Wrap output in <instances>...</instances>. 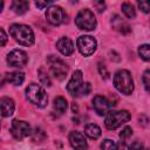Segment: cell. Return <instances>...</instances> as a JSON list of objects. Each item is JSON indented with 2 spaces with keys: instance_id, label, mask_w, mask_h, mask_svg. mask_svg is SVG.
Segmentation results:
<instances>
[{
  "instance_id": "83f0119b",
  "label": "cell",
  "mask_w": 150,
  "mask_h": 150,
  "mask_svg": "<svg viewBox=\"0 0 150 150\" xmlns=\"http://www.w3.org/2000/svg\"><path fill=\"white\" fill-rule=\"evenodd\" d=\"M131 135H132V129H131L130 127H124V128L121 130V132H120V137L122 138V141L129 138Z\"/></svg>"
},
{
  "instance_id": "ac0fdd59",
  "label": "cell",
  "mask_w": 150,
  "mask_h": 150,
  "mask_svg": "<svg viewBox=\"0 0 150 150\" xmlns=\"http://www.w3.org/2000/svg\"><path fill=\"white\" fill-rule=\"evenodd\" d=\"M6 79L9 83L14 86H20L25 80V74L22 71H13V73L6 74Z\"/></svg>"
},
{
  "instance_id": "3957f363",
  "label": "cell",
  "mask_w": 150,
  "mask_h": 150,
  "mask_svg": "<svg viewBox=\"0 0 150 150\" xmlns=\"http://www.w3.org/2000/svg\"><path fill=\"white\" fill-rule=\"evenodd\" d=\"M26 97L30 103L34 105H38L40 108H43L48 103V96L42 87H40L36 83H29L26 88Z\"/></svg>"
},
{
  "instance_id": "4316f807",
  "label": "cell",
  "mask_w": 150,
  "mask_h": 150,
  "mask_svg": "<svg viewBox=\"0 0 150 150\" xmlns=\"http://www.w3.org/2000/svg\"><path fill=\"white\" fill-rule=\"evenodd\" d=\"M137 5L143 13H150V1L149 0H141L137 2Z\"/></svg>"
},
{
  "instance_id": "836d02e7",
  "label": "cell",
  "mask_w": 150,
  "mask_h": 150,
  "mask_svg": "<svg viewBox=\"0 0 150 150\" xmlns=\"http://www.w3.org/2000/svg\"><path fill=\"white\" fill-rule=\"evenodd\" d=\"M50 4H52V1H36V2H35L36 7L40 8V9H42V8L47 7V6H49Z\"/></svg>"
},
{
  "instance_id": "d6986e66",
  "label": "cell",
  "mask_w": 150,
  "mask_h": 150,
  "mask_svg": "<svg viewBox=\"0 0 150 150\" xmlns=\"http://www.w3.org/2000/svg\"><path fill=\"white\" fill-rule=\"evenodd\" d=\"M29 8V2L26 0H15L12 2V9L16 14H23L28 11Z\"/></svg>"
},
{
  "instance_id": "cb8c5ba5",
  "label": "cell",
  "mask_w": 150,
  "mask_h": 150,
  "mask_svg": "<svg viewBox=\"0 0 150 150\" xmlns=\"http://www.w3.org/2000/svg\"><path fill=\"white\" fill-rule=\"evenodd\" d=\"M38 75H39V79H40V82H41V83H43L45 86H48V87L52 84L48 74H47V71H45L43 68H40V69L38 70Z\"/></svg>"
},
{
  "instance_id": "277c9868",
  "label": "cell",
  "mask_w": 150,
  "mask_h": 150,
  "mask_svg": "<svg viewBox=\"0 0 150 150\" xmlns=\"http://www.w3.org/2000/svg\"><path fill=\"white\" fill-rule=\"evenodd\" d=\"M130 118L131 115L128 110H111L108 111V114L105 115L104 124L109 130H114L121 127L122 124L127 123Z\"/></svg>"
},
{
  "instance_id": "52a82bcc",
  "label": "cell",
  "mask_w": 150,
  "mask_h": 150,
  "mask_svg": "<svg viewBox=\"0 0 150 150\" xmlns=\"http://www.w3.org/2000/svg\"><path fill=\"white\" fill-rule=\"evenodd\" d=\"M9 130H11L12 136L15 139H18V141L23 139L25 137L32 135V132H33L30 125L27 122L21 121V120H14V121H12Z\"/></svg>"
},
{
  "instance_id": "8992f818",
  "label": "cell",
  "mask_w": 150,
  "mask_h": 150,
  "mask_svg": "<svg viewBox=\"0 0 150 150\" xmlns=\"http://www.w3.org/2000/svg\"><path fill=\"white\" fill-rule=\"evenodd\" d=\"M47 62L49 64L50 73L53 74V76L56 80L62 81L63 79H66V76L68 74V66L61 59H59L54 55H49L47 57Z\"/></svg>"
},
{
  "instance_id": "1f68e13d",
  "label": "cell",
  "mask_w": 150,
  "mask_h": 150,
  "mask_svg": "<svg viewBox=\"0 0 150 150\" xmlns=\"http://www.w3.org/2000/svg\"><path fill=\"white\" fill-rule=\"evenodd\" d=\"M6 41H7V35L4 30V28L0 29V45L1 46H5L6 45Z\"/></svg>"
},
{
  "instance_id": "603a6c76",
  "label": "cell",
  "mask_w": 150,
  "mask_h": 150,
  "mask_svg": "<svg viewBox=\"0 0 150 150\" xmlns=\"http://www.w3.org/2000/svg\"><path fill=\"white\" fill-rule=\"evenodd\" d=\"M46 138V134L42 129L40 128H36L33 132H32V139L35 142V143H41L43 139Z\"/></svg>"
},
{
  "instance_id": "2e32d148",
  "label": "cell",
  "mask_w": 150,
  "mask_h": 150,
  "mask_svg": "<svg viewBox=\"0 0 150 150\" xmlns=\"http://www.w3.org/2000/svg\"><path fill=\"white\" fill-rule=\"evenodd\" d=\"M111 26L112 28H115L116 30L121 32L122 34H128L130 33V27L129 25L118 15H114L111 16Z\"/></svg>"
},
{
  "instance_id": "e0dca14e",
  "label": "cell",
  "mask_w": 150,
  "mask_h": 150,
  "mask_svg": "<svg viewBox=\"0 0 150 150\" xmlns=\"http://www.w3.org/2000/svg\"><path fill=\"white\" fill-rule=\"evenodd\" d=\"M84 134L89 137V138H93V139H96L101 136V128L97 125V124H94V123H89L84 127Z\"/></svg>"
},
{
  "instance_id": "9c48e42d",
  "label": "cell",
  "mask_w": 150,
  "mask_h": 150,
  "mask_svg": "<svg viewBox=\"0 0 150 150\" xmlns=\"http://www.w3.org/2000/svg\"><path fill=\"white\" fill-rule=\"evenodd\" d=\"M83 76L81 70H75L67 84V90L71 96H79L81 95L82 88H83Z\"/></svg>"
},
{
  "instance_id": "484cf974",
  "label": "cell",
  "mask_w": 150,
  "mask_h": 150,
  "mask_svg": "<svg viewBox=\"0 0 150 150\" xmlns=\"http://www.w3.org/2000/svg\"><path fill=\"white\" fill-rule=\"evenodd\" d=\"M143 84H144V88L148 93H150V69H146L144 73H143Z\"/></svg>"
},
{
  "instance_id": "7c38bea8",
  "label": "cell",
  "mask_w": 150,
  "mask_h": 150,
  "mask_svg": "<svg viewBox=\"0 0 150 150\" xmlns=\"http://www.w3.org/2000/svg\"><path fill=\"white\" fill-rule=\"evenodd\" d=\"M69 143L75 150H86L88 148V143H87L84 136L79 131H70Z\"/></svg>"
},
{
  "instance_id": "7a4b0ae2",
  "label": "cell",
  "mask_w": 150,
  "mask_h": 150,
  "mask_svg": "<svg viewBox=\"0 0 150 150\" xmlns=\"http://www.w3.org/2000/svg\"><path fill=\"white\" fill-rule=\"evenodd\" d=\"M114 86L120 93L124 95H130L134 90V81L130 71L125 69L116 71L114 75Z\"/></svg>"
},
{
  "instance_id": "f546056e",
  "label": "cell",
  "mask_w": 150,
  "mask_h": 150,
  "mask_svg": "<svg viewBox=\"0 0 150 150\" xmlns=\"http://www.w3.org/2000/svg\"><path fill=\"white\" fill-rule=\"evenodd\" d=\"M98 71H100V74H101V76L102 77H104V79H108V75H109V73H108V70H107V68H105V66L103 64V63H98Z\"/></svg>"
},
{
  "instance_id": "d590c367",
  "label": "cell",
  "mask_w": 150,
  "mask_h": 150,
  "mask_svg": "<svg viewBox=\"0 0 150 150\" xmlns=\"http://www.w3.org/2000/svg\"><path fill=\"white\" fill-rule=\"evenodd\" d=\"M71 109H73V111H74V112H77V105H76L75 103H73V104H71Z\"/></svg>"
},
{
  "instance_id": "5bb4252c",
  "label": "cell",
  "mask_w": 150,
  "mask_h": 150,
  "mask_svg": "<svg viewBox=\"0 0 150 150\" xmlns=\"http://www.w3.org/2000/svg\"><path fill=\"white\" fill-rule=\"evenodd\" d=\"M56 48L64 56H69V55H71L74 53V45H73L71 40L69 38H67V36H62V38H60L57 40Z\"/></svg>"
},
{
  "instance_id": "4fadbf2b",
  "label": "cell",
  "mask_w": 150,
  "mask_h": 150,
  "mask_svg": "<svg viewBox=\"0 0 150 150\" xmlns=\"http://www.w3.org/2000/svg\"><path fill=\"white\" fill-rule=\"evenodd\" d=\"M93 107L95 109V111L100 115V116H103V115H107L108 114V110H109V102L105 97L101 96V95H96L94 96L93 98Z\"/></svg>"
},
{
  "instance_id": "e575fe53",
  "label": "cell",
  "mask_w": 150,
  "mask_h": 150,
  "mask_svg": "<svg viewBox=\"0 0 150 150\" xmlns=\"http://www.w3.org/2000/svg\"><path fill=\"white\" fill-rule=\"evenodd\" d=\"M117 150H130V148L125 144V142L120 141L118 144H117Z\"/></svg>"
},
{
  "instance_id": "8d00e7d4",
  "label": "cell",
  "mask_w": 150,
  "mask_h": 150,
  "mask_svg": "<svg viewBox=\"0 0 150 150\" xmlns=\"http://www.w3.org/2000/svg\"><path fill=\"white\" fill-rule=\"evenodd\" d=\"M148 150H150V148H149V149H148Z\"/></svg>"
},
{
  "instance_id": "6da1fadb",
  "label": "cell",
  "mask_w": 150,
  "mask_h": 150,
  "mask_svg": "<svg viewBox=\"0 0 150 150\" xmlns=\"http://www.w3.org/2000/svg\"><path fill=\"white\" fill-rule=\"evenodd\" d=\"M11 36L22 46H32L34 43V33L30 27L21 23H14L9 27Z\"/></svg>"
},
{
  "instance_id": "5b68a950",
  "label": "cell",
  "mask_w": 150,
  "mask_h": 150,
  "mask_svg": "<svg viewBox=\"0 0 150 150\" xmlns=\"http://www.w3.org/2000/svg\"><path fill=\"white\" fill-rule=\"evenodd\" d=\"M75 25L77 26V28L82 29V30H93L96 27V19L94 13L88 9H81L76 18H75Z\"/></svg>"
},
{
  "instance_id": "30bf717a",
  "label": "cell",
  "mask_w": 150,
  "mask_h": 150,
  "mask_svg": "<svg viewBox=\"0 0 150 150\" xmlns=\"http://www.w3.org/2000/svg\"><path fill=\"white\" fill-rule=\"evenodd\" d=\"M27 62H28L27 53L23 52L22 49H13L7 55V63L11 67L22 68V67H25L27 64Z\"/></svg>"
},
{
  "instance_id": "8fae6325",
  "label": "cell",
  "mask_w": 150,
  "mask_h": 150,
  "mask_svg": "<svg viewBox=\"0 0 150 150\" xmlns=\"http://www.w3.org/2000/svg\"><path fill=\"white\" fill-rule=\"evenodd\" d=\"M46 19L49 23L59 26L64 21V12L60 6H49L46 11Z\"/></svg>"
},
{
  "instance_id": "7402d4cb",
  "label": "cell",
  "mask_w": 150,
  "mask_h": 150,
  "mask_svg": "<svg viewBox=\"0 0 150 150\" xmlns=\"http://www.w3.org/2000/svg\"><path fill=\"white\" fill-rule=\"evenodd\" d=\"M138 55L144 61H150V45H142L138 48Z\"/></svg>"
},
{
  "instance_id": "ba28073f",
  "label": "cell",
  "mask_w": 150,
  "mask_h": 150,
  "mask_svg": "<svg viewBox=\"0 0 150 150\" xmlns=\"http://www.w3.org/2000/svg\"><path fill=\"white\" fill-rule=\"evenodd\" d=\"M76 45H77V48H79L80 53L84 56L91 55L96 50V47H97L96 40L93 36H89V35H81L77 39Z\"/></svg>"
},
{
  "instance_id": "9a60e30c",
  "label": "cell",
  "mask_w": 150,
  "mask_h": 150,
  "mask_svg": "<svg viewBox=\"0 0 150 150\" xmlns=\"http://www.w3.org/2000/svg\"><path fill=\"white\" fill-rule=\"evenodd\" d=\"M0 105H1V115L2 117H8L11 115H13L14 109H15V104L14 101L9 97H1L0 98Z\"/></svg>"
},
{
  "instance_id": "4dcf8cb0",
  "label": "cell",
  "mask_w": 150,
  "mask_h": 150,
  "mask_svg": "<svg viewBox=\"0 0 150 150\" xmlns=\"http://www.w3.org/2000/svg\"><path fill=\"white\" fill-rule=\"evenodd\" d=\"M130 150H143V144L141 141H135L132 142L131 146H130Z\"/></svg>"
},
{
  "instance_id": "ffe728a7",
  "label": "cell",
  "mask_w": 150,
  "mask_h": 150,
  "mask_svg": "<svg viewBox=\"0 0 150 150\" xmlns=\"http://www.w3.org/2000/svg\"><path fill=\"white\" fill-rule=\"evenodd\" d=\"M67 107H68V103H67V100L64 97L57 96L54 98V109L59 114H63L67 110Z\"/></svg>"
},
{
  "instance_id": "d6a6232c",
  "label": "cell",
  "mask_w": 150,
  "mask_h": 150,
  "mask_svg": "<svg viewBox=\"0 0 150 150\" xmlns=\"http://www.w3.org/2000/svg\"><path fill=\"white\" fill-rule=\"evenodd\" d=\"M90 89H91L90 83H89V82H86V83L83 84V88H82L81 95H88V94H89V91H90Z\"/></svg>"
},
{
  "instance_id": "f1b7e54d",
  "label": "cell",
  "mask_w": 150,
  "mask_h": 150,
  "mask_svg": "<svg viewBox=\"0 0 150 150\" xmlns=\"http://www.w3.org/2000/svg\"><path fill=\"white\" fill-rule=\"evenodd\" d=\"M93 5L97 9V12H100V13H102L105 9V2L104 1H94Z\"/></svg>"
},
{
  "instance_id": "d4e9b609",
  "label": "cell",
  "mask_w": 150,
  "mask_h": 150,
  "mask_svg": "<svg viewBox=\"0 0 150 150\" xmlns=\"http://www.w3.org/2000/svg\"><path fill=\"white\" fill-rule=\"evenodd\" d=\"M101 149L102 150H117V145L115 144L114 141L107 138L101 143Z\"/></svg>"
},
{
  "instance_id": "44dd1931",
  "label": "cell",
  "mask_w": 150,
  "mask_h": 150,
  "mask_svg": "<svg viewBox=\"0 0 150 150\" xmlns=\"http://www.w3.org/2000/svg\"><path fill=\"white\" fill-rule=\"evenodd\" d=\"M122 12L129 19H134L136 16V9L131 2H123L122 4Z\"/></svg>"
}]
</instances>
